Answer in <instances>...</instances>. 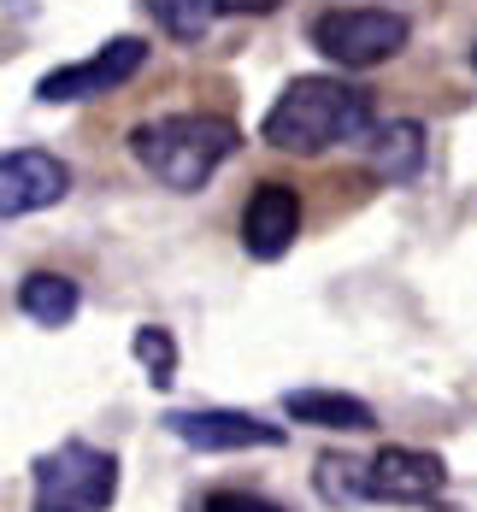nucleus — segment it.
Masks as SVG:
<instances>
[{
  "mask_svg": "<svg viewBox=\"0 0 477 512\" xmlns=\"http://www.w3.org/2000/svg\"><path fill=\"white\" fill-rule=\"evenodd\" d=\"M419 165H424V124L401 118V124H389V130L371 136V171L383 183H413Z\"/></svg>",
  "mask_w": 477,
  "mask_h": 512,
  "instance_id": "9b49d317",
  "label": "nucleus"
},
{
  "mask_svg": "<svg viewBox=\"0 0 477 512\" xmlns=\"http://www.w3.org/2000/svg\"><path fill=\"white\" fill-rule=\"evenodd\" d=\"M30 512H106L118 501V460L95 442H59L30 465Z\"/></svg>",
  "mask_w": 477,
  "mask_h": 512,
  "instance_id": "7ed1b4c3",
  "label": "nucleus"
},
{
  "mask_svg": "<svg viewBox=\"0 0 477 512\" xmlns=\"http://www.w3.org/2000/svg\"><path fill=\"white\" fill-rule=\"evenodd\" d=\"M71 195V171L42 148H12L0 159V212L6 218H30L42 206H59Z\"/></svg>",
  "mask_w": 477,
  "mask_h": 512,
  "instance_id": "0eeeda50",
  "label": "nucleus"
},
{
  "mask_svg": "<svg viewBox=\"0 0 477 512\" xmlns=\"http://www.w3.org/2000/svg\"><path fill=\"white\" fill-rule=\"evenodd\" d=\"M236 148H242V130L230 118H218V112H165V118H148V124L130 130L136 165L148 177H159L165 189H177V195L207 189L212 171Z\"/></svg>",
  "mask_w": 477,
  "mask_h": 512,
  "instance_id": "f03ea898",
  "label": "nucleus"
},
{
  "mask_svg": "<svg viewBox=\"0 0 477 512\" xmlns=\"http://www.w3.org/2000/svg\"><path fill=\"white\" fill-rule=\"evenodd\" d=\"M318 489H324V501H366V465L324 454L318 460Z\"/></svg>",
  "mask_w": 477,
  "mask_h": 512,
  "instance_id": "2eb2a0df",
  "label": "nucleus"
},
{
  "mask_svg": "<svg viewBox=\"0 0 477 512\" xmlns=\"http://www.w3.org/2000/svg\"><path fill=\"white\" fill-rule=\"evenodd\" d=\"M371 136V95L342 77H295L260 124V142L277 154H324Z\"/></svg>",
  "mask_w": 477,
  "mask_h": 512,
  "instance_id": "f257e3e1",
  "label": "nucleus"
},
{
  "mask_svg": "<svg viewBox=\"0 0 477 512\" xmlns=\"http://www.w3.org/2000/svg\"><path fill=\"white\" fill-rule=\"evenodd\" d=\"M130 348H136V359H142L148 383H159V389H165V383L177 377V342H171V330H159V324H142Z\"/></svg>",
  "mask_w": 477,
  "mask_h": 512,
  "instance_id": "4468645a",
  "label": "nucleus"
},
{
  "mask_svg": "<svg viewBox=\"0 0 477 512\" xmlns=\"http://www.w3.org/2000/svg\"><path fill=\"white\" fill-rule=\"evenodd\" d=\"M218 12H224V0H154L159 30H165V36H177V42H201Z\"/></svg>",
  "mask_w": 477,
  "mask_h": 512,
  "instance_id": "ddd939ff",
  "label": "nucleus"
},
{
  "mask_svg": "<svg viewBox=\"0 0 477 512\" xmlns=\"http://www.w3.org/2000/svg\"><path fill=\"white\" fill-rule=\"evenodd\" d=\"M224 6H230V12H271L277 0H224Z\"/></svg>",
  "mask_w": 477,
  "mask_h": 512,
  "instance_id": "f3484780",
  "label": "nucleus"
},
{
  "mask_svg": "<svg viewBox=\"0 0 477 512\" xmlns=\"http://www.w3.org/2000/svg\"><path fill=\"white\" fill-rule=\"evenodd\" d=\"M448 483V465L424 448H383L366 465V495L371 501H436Z\"/></svg>",
  "mask_w": 477,
  "mask_h": 512,
  "instance_id": "1a4fd4ad",
  "label": "nucleus"
},
{
  "mask_svg": "<svg viewBox=\"0 0 477 512\" xmlns=\"http://www.w3.org/2000/svg\"><path fill=\"white\" fill-rule=\"evenodd\" d=\"M283 412H289L295 424L348 430V436L377 430V412H371L366 401H354V395H336V389H289V395H283Z\"/></svg>",
  "mask_w": 477,
  "mask_h": 512,
  "instance_id": "9d476101",
  "label": "nucleus"
},
{
  "mask_svg": "<svg viewBox=\"0 0 477 512\" xmlns=\"http://www.w3.org/2000/svg\"><path fill=\"white\" fill-rule=\"evenodd\" d=\"M472 65H477V48H472Z\"/></svg>",
  "mask_w": 477,
  "mask_h": 512,
  "instance_id": "a211bd4d",
  "label": "nucleus"
},
{
  "mask_svg": "<svg viewBox=\"0 0 477 512\" xmlns=\"http://www.w3.org/2000/svg\"><path fill=\"white\" fill-rule=\"evenodd\" d=\"M165 430H171L183 448H201V454H236V448H283V424H260L254 412H230V407L165 412Z\"/></svg>",
  "mask_w": 477,
  "mask_h": 512,
  "instance_id": "423d86ee",
  "label": "nucleus"
},
{
  "mask_svg": "<svg viewBox=\"0 0 477 512\" xmlns=\"http://www.w3.org/2000/svg\"><path fill=\"white\" fill-rule=\"evenodd\" d=\"M301 236V195L289 183H260L242 206V248L254 259H283Z\"/></svg>",
  "mask_w": 477,
  "mask_h": 512,
  "instance_id": "6e6552de",
  "label": "nucleus"
},
{
  "mask_svg": "<svg viewBox=\"0 0 477 512\" xmlns=\"http://www.w3.org/2000/svg\"><path fill=\"white\" fill-rule=\"evenodd\" d=\"M77 307H83V289L71 277H59V271H30L18 283V312L36 318V324H71Z\"/></svg>",
  "mask_w": 477,
  "mask_h": 512,
  "instance_id": "f8f14e48",
  "label": "nucleus"
},
{
  "mask_svg": "<svg viewBox=\"0 0 477 512\" xmlns=\"http://www.w3.org/2000/svg\"><path fill=\"white\" fill-rule=\"evenodd\" d=\"M201 512H283L277 501H265V495H248V489H212Z\"/></svg>",
  "mask_w": 477,
  "mask_h": 512,
  "instance_id": "dca6fc26",
  "label": "nucleus"
},
{
  "mask_svg": "<svg viewBox=\"0 0 477 512\" xmlns=\"http://www.w3.org/2000/svg\"><path fill=\"white\" fill-rule=\"evenodd\" d=\"M148 65V42L142 36H118V42H106L101 53H89V59H77V65H59L48 71L42 83H36V101H89V95H112L118 83H130L136 71Z\"/></svg>",
  "mask_w": 477,
  "mask_h": 512,
  "instance_id": "39448f33",
  "label": "nucleus"
},
{
  "mask_svg": "<svg viewBox=\"0 0 477 512\" xmlns=\"http://www.w3.org/2000/svg\"><path fill=\"white\" fill-rule=\"evenodd\" d=\"M407 18L389 12V6H330L313 18V48L330 65H348V71H371L383 59L407 48Z\"/></svg>",
  "mask_w": 477,
  "mask_h": 512,
  "instance_id": "20e7f679",
  "label": "nucleus"
}]
</instances>
